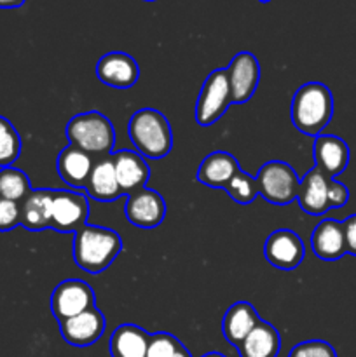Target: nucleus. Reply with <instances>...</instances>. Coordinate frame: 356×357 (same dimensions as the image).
<instances>
[{
	"mask_svg": "<svg viewBox=\"0 0 356 357\" xmlns=\"http://www.w3.org/2000/svg\"><path fill=\"white\" fill-rule=\"evenodd\" d=\"M121 251V236L107 227L84 225L73 236V261L87 274L107 271Z\"/></svg>",
	"mask_w": 356,
	"mask_h": 357,
	"instance_id": "obj_1",
	"label": "nucleus"
},
{
	"mask_svg": "<svg viewBox=\"0 0 356 357\" xmlns=\"http://www.w3.org/2000/svg\"><path fill=\"white\" fill-rule=\"evenodd\" d=\"M290 115L297 131L316 138L334 117L332 91L321 82L302 84L293 94Z\"/></svg>",
	"mask_w": 356,
	"mask_h": 357,
	"instance_id": "obj_2",
	"label": "nucleus"
},
{
	"mask_svg": "<svg viewBox=\"0 0 356 357\" xmlns=\"http://www.w3.org/2000/svg\"><path fill=\"white\" fill-rule=\"evenodd\" d=\"M128 135L136 152L147 159H163L173 149L170 121L156 108L136 110L128 122Z\"/></svg>",
	"mask_w": 356,
	"mask_h": 357,
	"instance_id": "obj_3",
	"label": "nucleus"
},
{
	"mask_svg": "<svg viewBox=\"0 0 356 357\" xmlns=\"http://www.w3.org/2000/svg\"><path fill=\"white\" fill-rule=\"evenodd\" d=\"M70 145L91 153L93 157H107L114 153L115 129L110 119L100 112H82L73 115L65 128Z\"/></svg>",
	"mask_w": 356,
	"mask_h": 357,
	"instance_id": "obj_4",
	"label": "nucleus"
},
{
	"mask_svg": "<svg viewBox=\"0 0 356 357\" xmlns=\"http://www.w3.org/2000/svg\"><path fill=\"white\" fill-rule=\"evenodd\" d=\"M257 180L258 195L276 206H286L297 199L300 178L288 162L269 160L258 169Z\"/></svg>",
	"mask_w": 356,
	"mask_h": 357,
	"instance_id": "obj_5",
	"label": "nucleus"
},
{
	"mask_svg": "<svg viewBox=\"0 0 356 357\" xmlns=\"http://www.w3.org/2000/svg\"><path fill=\"white\" fill-rule=\"evenodd\" d=\"M232 105L225 68L213 70L202 82L195 103V121L201 128L213 126Z\"/></svg>",
	"mask_w": 356,
	"mask_h": 357,
	"instance_id": "obj_6",
	"label": "nucleus"
},
{
	"mask_svg": "<svg viewBox=\"0 0 356 357\" xmlns=\"http://www.w3.org/2000/svg\"><path fill=\"white\" fill-rule=\"evenodd\" d=\"M96 305V295L86 281L66 279L51 293V312L58 323L86 312Z\"/></svg>",
	"mask_w": 356,
	"mask_h": 357,
	"instance_id": "obj_7",
	"label": "nucleus"
},
{
	"mask_svg": "<svg viewBox=\"0 0 356 357\" xmlns=\"http://www.w3.org/2000/svg\"><path fill=\"white\" fill-rule=\"evenodd\" d=\"M89 202L80 192L52 190L51 229L56 232H73L87 225Z\"/></svg>",
	"mask_w": 356,
	"mask_h": 357,
	"instance_id": "obj_8",
	"label": "nucleus"
},
{
	"mask_svg": "<svg viewBox=\"0 0 356 357\" xmlns=\"http://www.w3.org/2000/svg\"><path fill=\"white\" fill-rule=\"evenodd\" d=\"M234 105L246 103L253 98L260 82V63L250 51H241L225 68Z\"/></svg>",
	"mask_w": 356,
	"mask_h": 357,
	"instance_id": "obj_9",
	"label": "nucleus"
},
{
	"mask_svg": "<svg viewBox=\"0 0 356 357\" xmlns=\"http://www.w3.org/2000/svg\"><path fill=\"white\" fill-rule=\"evenodd\" d=\"M126 218L138 229H156L166 218V201L154 188H140L128 195L126 202Z\"/></svg>",
	"mask_w": 356,
	"mask_h": 357,
	"instance_id": "obj_10",
	"label": "nucleus"
},
{
	"mask_svg": "<svg viewBox=\"0 0 356 357\" xmlns=\"http://www.w3.org/2000/svg\"><path fill=\"white\" fill-rule=\"evenodd\" d=\"M264 257L279 271H295L306 257V248L297 232L290 229H278L269 234L264 246Z\"/></svg>",
	"mask_w": 356,
	"mask_h": 357,
	"instance_id": "obj_11",
	"label": "nucleus"
},
{
	"mask_svg": "<svg viewBox=\"0 0 356 357\" xmlns=\"http://www.w3.org/2000/svg\"><path fill=\"white\" fill-rule=\"evenodd\" d=\"M58 324L63 340L72 345V347L82 349L96 344L103 337L107 321H105L103 312L94 305L87 309L86 312L61 321Z\"/></svg>",
	"mask_w": 356,
	"mask_h": 357,
	"instance_id": "obj_12",
	"label": "nucleus"
},
{
	"mask_svg": "<svg viewBox=\"0 0 356 357\" xmlns=\"http://www.w3.org/2000/svg\"><path fill=\"white\" fill-rule=\"evenodd\" d=\"M96 77L101 84L114 89H129L140 79V65L131 54L122 51L107 52L96 65Z\"/></svg>",
	"mask_w": 356,
	"mask_h": 357,
	"instance_id": "obj_13",
	"label": "nucleus"
},
{
	"mask_svg": "<svg viewBox=\"0 0 356 357\" xmlns=\"http://www.w3.org/2000/svg\"><path fill=\"white\" fill-rule=\"evenodd\" d=\"M348 143L335 135H318L313 143L314 167L321 171L328 180H334L341 173H344L349 164Z\"/></svg>",
	"mask_w": 356,
	"mask_h": 357,
	"instance_id": "obj_14",
	"label": "nucleus"
},
{
	"mask_svg": "<svg viewBox=\"0 0 356 357\" xmlns=\"http://www.w3.org/2000/svg\"><path fill=\"white\" fill-rule=\"evenodd\" d=\"M112 162L122 194L129 195L140 188H145L150 178V167L145 157L135 150H119L112 153Z\"/></svg>",
	"mask_w": 356,
	"mask_h": 357,
	"instance_id": "obj_15",
	"label": "nucleus"
},
{
	"mask_svg": "<svg viewBox=\"0 0 356 357\" xmlns=\"http://www.w3.org/2000/svg\"><path fill=\"white\" fill-rule=\"evenodd\" d=\"M311 250L320 260H341L348 253L342 222L334 218L321 220L311 234Z\"/></svg>",
	"mask_w": 356,
	"mask_h": 357,
	"instance_id": "obj_16",
	"label": "nucleus"
},
{
	"mask_svg": "<svg viewBox=\"0 0 356 357\" xmlns=\"http://www.w3.org/2000/svg\"><path fill=\"white\" fill-rule=\"evenodd\" d=\"M94 162H96V157L73 145H66L59 152L58 160H56V169H58L63 183L72 188H86Z\"/></svg>",
	"mask_w": 356,
	"mask_h": 357,
	"instance_id": "obj_17",
	"label": "nucleus"
},
{
	"mask_svg": "<svg viewBox=\"0 0 356 357\" xmlns=\"http://www.w3.org/2000/svg\"><path fill=\"white\" fill-rule=\"evenodd\" d=\"M297 201L300 209L311 216H321L330 211L328 204V178L318 167L307 171L300 180Z\"/></svg>",
	"mask_w": 356,
	"mask_h": 357,
	"instance_id": "obj_18",
	"label": "nucleus"
},
{
	"mask_svg": "<svg viewBox=\"0 0 356 357\" xmlns=\"http://www.w3.org/2000/svg\"><path fill=\"white\" fill-rule=\"evenodd\" d=\"M237 171H241L239 160L232 153L216 150L201 160L198 169V181L209 188H225Z\"/></svg>",
	"mask_w": 356,
	"mask_h": 357,
	"instance_id": "obj_19",
	"label": "nucleus"
},
{
	"mask_svg": "<svg viewBox=\"0 0 356 357\" xmlns=\"http://www.w3.org/2000/svg\"><path fill=\"white\" fill-rule=\"evenodd\" d=\"M84 190L91 199L98 202H114L124 195L119 187L117 176H115L112 155L96 159Z\"/></svg>",
	"mask_w": 356,
	"mask_h": 357,
	"instance_id": "obj_20",
	"label": "nucleus"
},
{
	"mask_svg": "<svg viewBox=\"0 0 356 357\" xmlns=\"http://www.w3.org/2000/svg\"><path fill=\"white\" fill-rule=\"evenodd\" d=\"M21 227L30 232L51 229L52 190L49 188H31L30 194L20 202Z\"/></svg>",
	"mask_w": 356,
	"mask_h": 357,
	"instance_id": "obj_21",
	"label": "nucleus"
},
{
	"mask_svg": "<svg viewBox=\"0 0 356 357\" xmlns=\"http://www.w3.org/2000/svg\"><path fill=\"white\" fill-rule=\"evenodd\" d=\"M260 316L250 302H236L227 309L222 319L223 338L230 345L237 347L251 330L258 324Z\"/></svg>",
	"mask_w": 356,
	"mask_h": 357,
	"instance_id": "obj_22",
	"label": "nucleus"
},
{
	"mask_svg": "<svg viewBox=\"0 0 356 357\" xmlns=\"http://www.w3.org/2000/svg\"><path fill=\"white\" fill-rule=\"evenodd\" d=\"M236 349L239 357H278L281 337L271 323L260 319Z\"/></svg>",
	"mask_w": 356,
	"mask_h": 357,
	"instance_id": "obj_23",
	"label": "nucleus"
},
{
	"mask_svg": "<svg viewBox=\"0 0 356 357\" xmlns=\"http://www.w3.org/2000/svg\"><path fill=\"white\" fill-rule=\"evenodd\" d=\"M150 333L136 324H121L110 337L112 357H147Z\"/></svg>",
	"mask_w": 356,
	"mask_h": 357,
	"instance_id": "obj_24",
	"label": "nucleus"
},
{
	"mask_svg": "<svg viewBox=\"0 0 356 357\" xmlns=\"http://www.w3.org/2000/svg\"><path fill=\"white\" fill-rule=\"evenodd\" d=\"M31 192L30 178L17 167H2L0 169V197L7 201L21 202Z\"/></svg>",
	"mask_w": 356,
	"mask_h": 357,
	"instance_id": "obj_25",
	"label": "nucleus"
},
{
	"mask_svg": "<svg viewBox=\"0 0 356 357\" xmlns=\"http://www.w3.org/2000/svg\"><path fill=\"white\" fill-rule=\"evenodd\" d=\"M21 153V136L9 119L0 115V169L13 166Z\"/></svg>",
	"mask_w": 356,
	"mask_h": 357,
	"instance_id": "obj_26",
	"label": "nucleus"
},
{
	"mask_svg": "<svg viewBox=\"0 0 356 357\" xmlns=\"http://www.w3.org/2000/svg\"><path fill=\"white\" fill-rule=\"evenodd\" d=\"M227 192L230 199L234 202L241 206H248L258 197V188H257V180H255L251 174L244 173L243 169L237 171L232 176V180L227 183V187L223 188Z\"/></svg>",
	"mask_w": 356,
	"mask_h": 357,
	"instance_id": "obj_27",
	"label": "nucleus"
},
{
	"mask_svg": "<svg viewBox=\"0 0 356 357\" xmlns=\"http://www.w3.org/2000/svg\"><path fill=\"white\" fill-rule=\"evenodd\" d=\"M181 347L184 344L177 337L166 333V331H157V333L150 335L147 357H175Z\"/></svg>",
	"mask_w": 356,
	"mask_h": 357,
	"instance_id": "obj_28",
	"label": "nucleus"
},
{
	"mask_svg": "<svg viewBox=\"0 0 356 357\" xmlns=\"http://www.w3.org/2000/svg\"><path fill=\"white\" fill-rule=\"evenodd\" d=\"M288 357H337V352L325 340H307L297 344Z\"/></svg>",
	"mask_w": 356,
	"mask_h": 357,
	"instance_id": "obj_29",
	"label": "nucleus"
},
{
	"mask_svg": "<svg viewBox=\"0 0 356 357\" xmlns=\"http://www.w3.org/2000/svg\"><path fill=\"white\" fill-rule=\"evenodd\" d=\"M21 225L20 202L0 197V232H9Z\"/></svg>",
	"mask_w": 356,
	"mask_h": 357,
	"instance_id": "obj_30",
	"label": "nucleus"
},
{
	"mask_svg": "<svg viewBox=\"0 0 356 357\" xmlns=\"http://www.w3.org/2000/svg\"><path fill=\"white\" fill-rule=\"evenodd\" d=\"M349 188L337 180H328V204L330 209H341L348 204Z\"/></svg>",
	"mask_w": 356,
	"mask_h": 357,
	"instance_id": "obj_31",
	"label": "nucleus"
},
{
	"mask_svg": "<svg viewBox=\"0 0 356 357\" xmlns=\"http://www.w3.org/2000/svg\"><path fill=\"white\" fill-rule=\"evenodd\" d=\"M342 229H344L346 251L353 255V257H356V215L348 216L342 222Z\"/></svg>",
	"mask_w": 356,
	"mask_h": 357,
	"instance_id": "obj_32",
	"label": "nucleus"
},
{
	"mask_svg": "<svg viewBox=\"0 0 356 357\" xmlns=\"http://www.w3.org/2000/svg\"><path fill=\"white\" fill-rule=\"evenodd\" d=\"M27 0H0V9H17Z\"/></svg>",
	"mask_w": 356,
	"mask_h": 357,
	"instance_id": "obj_33",
	"label": "nucleus"
},
{
	"mask_svg": "<svg viewBox=\"0 0 356 357\" xmlns=\"http://www.w3.org/2000/svg\"><path fill=\"white\" fill-rule=\"evenodd\" d=\"M175 357H192V356H191V352L187 351V347H185V345H184V347H181L180 351L177 352V356H175Z\"/></svg>",
	"mask_w": 356,
	"mask_h": 357,
	"instance_id": "obj_34",
	"label": "nucleus"
},
{
	"mask_svg": "<svg viewBox=\"0 0 356 357\" xmlns=\"http://www.w3.org/2000/svg\"><path fill=\"white\" fill-rule=\"evenodd\" d=\"M201 357H225L223 354H220V352H208V354L201 356Z\"/></svg>",
	"mask_w": 356,
	"mask_h": 357,
	"instance_id": "obj_35",
	"label": "nucleus"
},
{
	"mask_svg": "<svg viewBox=\"0 0 356 357\" xmlns=\"http://www.w3.org/2000/svg\"><path fill=\"white\" fill-rule=\"evenodd\" d=\"M258 2H262V3H267V2H271V0H258Z\"/></svg>",
	"mask_w": 356,
	"mask_h": 357,
	"instance_id": "obj_36",
	"label": "nucleus"
},
{
	"mask_svg": "<svg viewBox=\"0 0 356 357\" xmlns=\"http://www.w3.org/2000/svg\"><path fill=\"white\" fill-rule=\"evenodd\" d=\"M145 2H156V0H145Z\"/></svg>",
	"mask_w": 356,
	"mask_h": 357,
	"instance_id": "obj_37",
	"label": "nucleus"
}]
</instances>
